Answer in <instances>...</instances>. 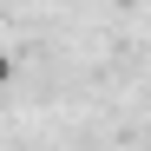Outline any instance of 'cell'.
I'll list each match as a JSON object with an SVG mask.
<instances>
[{"instance_id":"1","label":"cell","mask_w":151,"mask_h":151,"mask_svg":"<svg viewBox=\"0 0 151 151\" xmlns=\"http://www.w3.org/2000/svg\"><path fill=\"white\" fill-rule=\"evenodd\" d=\"M7 79H13V53L0 46V86H7Z\"/></svg>"},{"instance_id":"2","label":"cell","mask_w":151,"mask_h":151,"mask_svg":"<svg viewBox=\"0 0 151 151\" xmlns=\"http://www.w3.org/2000/svg\"><path fill=\"white\" fill-rule=\"evenodd\" d=\"M118 7H132V0H118Z\"/></svg>"}]
</instances>
